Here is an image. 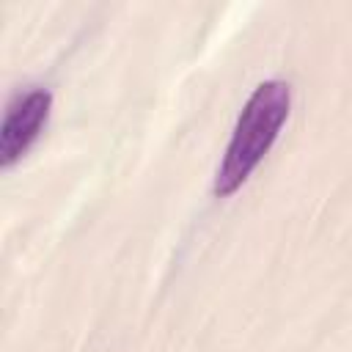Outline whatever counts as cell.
Wrapping results in <instances>:
<instances>
[{
	"label": "cell",
	"instance_id": "6da1fadb",
	"mask_svg": "<svg viewBox=\"0 0 352 352\" xmlns=\"http://www.w3.org/2000/svg\"><path fill=\"white\" fill-rule=\"evenodd\" d=\"M289 104H292V94L283 80H267L248 96L236 118V126L231 132L226 157L214 176L217 198L236 192L248 182V176L256 170V165L278 140L280 126L289 118Z\"/></svg>",
	"mask_w": 352,
	"mask_h": 352
},
{
	"label": "cell",
	"instance_id": "7a4b0ae2",
	"mask_svg": "<svg viewBox=\"0 0 352 352\" xmlns=\"http://www.w3.org/2000/svg\"><path fill=\"white\" fill-rule=\"evenodd\" d=\"M52 107V94L44 88H33L19 94L3 118L0 126V165L11 168L41 135Z\"/></svg>",
	"mask_w": 352,
	"mask_h": 352
}]
</instances>
